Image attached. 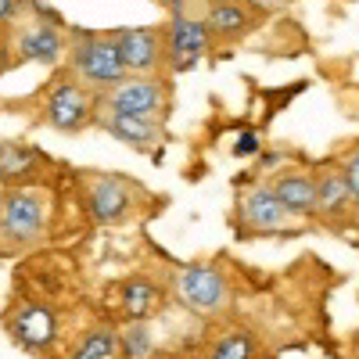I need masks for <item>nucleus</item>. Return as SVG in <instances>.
I'll return each mask as SVG.
<instances>
[{"instance_id": "obj_1", "label": "nucleus", "mask_w": 359, "mask_h": 359, "mask_svg": "<svg viewBox=\"0 0 359 359\" xmlns=\"http://www.w3.org/2000/svg\"><path fill=\"white\" fill-rule=\"evenodd\" d=\"M69 62H72V72L79 76V83L94 86V90H111L118 79H126V65L118 57V47L108 36L101 33H76L72 36V47H69Z\"/></svg>"}, {"instance_id": "obj_2", "label": "nucleus", "mask_w": 359, "mask_h": 359, "mask_svg": "<svg viewBox=\"0 0 359 359\" xmlns=\"http://www.w3.org/2000/svg\"><path fill=\"white\" fill-rule=\"evenodd\" d=\"M176 294L191 313H201V316L223 313L230 306V284L219 269L208 266V262L180 266L176 269Z\"/></svg>"}, {"instance_id": "obj_3", "label": "nucleus", "mask_w": 359, "mask_h": 359, "mask_svg": "<svg viewBox=\"0 0 359 359\" xmlns=\"http://www.w3.org/2000/svg\"><path fill=\"white\" fill-rule=\"evenodd\" d=\"M47 226V205L36 191H8L0 198V237L15 248L36 245Z\"/></svg>"}, {"instance_id": "obj_4", "label": "nucleus", "mask_w": 359, "mask_h": 359, "mask_svg": "<svg viewBox=\"0 0 359 359\" xmlns=\"http://www.w3.org/2000/svg\"><path fill=\"white\" fill-rule=\"evenodd\" d=\"M43 123L57 133H83L86 126H94V104H90V97L83 94V86L65 79L57 83L50 94H47V104H43Z\"/></svg>"}, {"instance_id": "obj_5", "label": "nucleus", "mask_w": 359, "mask_h": 359, "mask_svg": "<svg viewBox=\"0 0 359 359\" xmlns=\"http://www.w3.org/2000/svg\"><path fill=\"white\" fill-rule=\"evenodd\" d=\"M94 126L115 137L118 144L133 147V151H155L162 144V126L155 115H130V111H115V108H94Z\"/></svg>"}, {"instance_id": "obj_6", "label": "nucleus", "mask_w": 359, "mask_h": 359, "mask_svg": "<svg viewBox=\"0 0 359 359\" xmlns=\"http://www.w3.org/2000/svg\"><path fill=\"white\" fill-rule=\"evenodd\" d=\"M86 205H90V216H94L101 226H115V223H126V219H130L133 194H130V187H126V180L101 172V176L90 180Z\"/></svg>"}, {"instance_id": "obj_7", "label": "nucleus", "mask_w": 359, "mask_h": 359, "mask_svg": "<svg viewBox=\"0 0 359 359\" xmlns=\"http://www.w3.org/2000/svg\"><path fill=\"white\" fill-rule=\"evenodd\" d=\"M8 331L18 341V348H25V352H47L54 345V338H57V316L47 306L25 302L22 309L11 313Z\"/></svg>"}, {"instance_id": "obj_8", "label": "nucleus", "mask_w": 359, "mask_h": 359, "mask_svg": "<svg viewBox=\"0 0 359 359\" xmlns=\"http://www.w3.org/2000/svg\"><path fill=\"white\" fill-rule=\"evenodd\" d=\"M104 108H115V111H130V115H155L162 111V86L155 79H144V76H126L118 79L111 90H104L101 97Z\"/></svg>"}, {"instance_id": "obj_9", "label": "nucleus", "mask_w": 359, "mask_h": 359, "mask_svg": "<svg viewBox=\"0 0 359 359\" xmlns=\"http://www.w3.org/2000/svg\"><path fill=\"white\" fill-rule=\"evenodd\" d=\"M208 25L198 18H187L184 11H172V29H169V54H172V69H191L201 62V54L208 50Z\"/></svg>"}, {"instance_id": "obj_10", "label": "nucleus", "mask_w": 359, "mask_h": 359, "mask_svg": "<svg viewBox=\"0 0 359 359\" xmlns=\"http://www.w3.org/2000/svg\"><path fill=\"white\" fill-rule=\"evenodd\" d=\"M111 40H115V47H118V57H123L126 72L144 76V72H151V69L158 65V57H162V50H158V33H155V29L126 25V29H115Z\"/></svg>"}, {"instance_id": "obj_11", "label": "nucleus", "mask_w": 359, "mask_h": 359, "mask_svg": "<svg viewBox=\"0 0 359 359\" xmlns=\"http://www.w3.org/2000/svg\"><path fill=\"white\" fill-rule=\"evenodd\" d=\"M15 47H18V57H25V62H36V65H54L57 57L65 54L62 29L50 25V22H33L29 29H22Z\"/></svg>"}, {"instance_id": "obj_12", "label": "nucleus", "mask_w": 359, "mask_h": 359, "mask_svg": "<svg viewBox=\"0 0 359 359\" xmlns=\"http://www.w3.org/2000/svg\"><path fill=\"white\" fill-rule=\"evenodd\" d=\"M241 219L248 230H280L291 216H287V208L277 201L273 187H252L245 198H241Z\"/></svg>"}, {"instance_id": "obj_13", "label": "nucleus", "mask_w": 359, "mask_h": 359, "mask_svg": "<svg viewBox=\"0 0 359 359\" xmlns=\"http://www.w3.org/2000/svg\"><path fill=\"white\" fill-rule=\"evenodd\" d=\"M273 194L287 208V216H313L316 212V184L302 172H284L273 180Z\"/></svg>"}, {"instance_id": "obj_14", "label": "nucleus", "mask_w": 359, "mask_h": 359, "mask_svg": "<svg viewBox=\"0 0 359 359\" xmlns=\"http://www.w3.org/2000/svg\"><path fill=\"white\" fill-rule=\"evenodd\" d=\"M316 212H323V216H345L348 208H352V191H348V180H345V172H338V169H327V172H320L316 180Z\"/></svg>"}, {"instance_id": "obj_15", "label": "nucleus", "mask_w": 359, "mask_h": 359, "mask_svg": "<svg viewBox=\"0 0 359 359\" xmlns=\"http://www.w3.org/2000/svg\"><path fill=\"white\" fill-rule=\"evenodd\" d=\"M118 306H123L126 320H144L151 316V309L158 306V287L147 280V277H130L118 291Z\"/></svg>"}, {"instance_id": "obj_16", "label": "nucleus", "mask_w": 359, "mask_h": 359, "mask_svg": "<svg viewBox=\"0 0 359 359\" xmlns=\"http://www.w3.org/2000/svg\"><path fill=\"white\" fill-rule=\"evenodd\" d=\"M205 25L212 36H241L248 33V11L241 4H233V0H212Z\"/></svg>"}, {"instance_id": "obj_17", "label": "nucleus", "mask_w": 359, "mask_h": 359, "mask_svg": "<svg viewBox=\"0 0 359 359\" xmlns=\"http://www.w3.org/2000/svg\"><path fill=\"white\" fill-rule=\"evenodd\" d=\"M118 355V334L111 327H94L79 338V345L72 348V359H115Z\"/></svg>"}, {"instance_id": "obj_18", "label": "nucleus", "mask_w": 359, "mask_h": 359, "mask_svg": "<svg viewBox=\"0 0 359 359\" xmlns=\"http://www.w3.org/2000/svg\"><path fill=\"white\" fill-rule=\"evenodd\" d=\"M40 162V151L25 144H0V180H18L29 176Z\"/></svg>"}, {"instance_id": "obj_19", "label": "nucleus", "mask_w": 359, "mask_h": 359, "mask_svg": "<svg viewBox=\"0 0 359 359\" xmlns=\"http://www.w3.org/2000/svg\"><path fill=\"white\" fill-rule=\"evenodd\" d=\"M151 348H155V338L144 327V320H130V327L118 331V355L123 359H147Z\"/></svg>"}, {"instance_id": "obj_20", "label": "nucleus", "mask_w": 359, "mask_h": 359, "mask_svg": "<svg viewBox=\"0 0 359 359\" xmlns=\"http://www.w3.org/2000/svg\"><path fill=\"white\" fill-rule=\"evenodd\" d=\"M255 338L248 331H230L223 338H216L212 345V359H252L255 355Z\"/></svg>"}, {"instance_id": "obj_21", "label": "nucleus", "mask_w": 359, "mask_h": 359, "mask_svg": "<svg viewBox=\"0 0 359 359\" xmlns=\"http://www.w3.org/2000/svg\"><path fill=\"white\" fill-rule=\"evenodd\" d=\"M259 151H262V137L255 130H245L241 137H237V144H233V158H252Z\"/></svg>"}, {"instance_id": "obj_22", "label": "nucleus", "mask_w": 359, "mask_h": 359, "mask_svg": "<svg viewBox=\"0 0 359 359\" xmlns=\"http://www.w3.org/2000/svg\"><path fill=\"white\" fill-rule=\"evenodd\" d=\"M345 180H348V191H352V198L359 201V155H352L348 162H345Z\"/></svg>"}, {"instance_id": "obj_23", "label": "nucleus", "mask_w": 359, "mask_h": 359, "mask_svg": "<svg viewBox=\"0 0 359 359\" xmlns=\"http://www.w3.org/2000/svg\"><path fill=\"white\" fill-rule=\"evenodd\" d=\"M18 8H22V0H0V25H8L18 15Z\"/></svg>"}, {"instance_id": "obj_24", "label": "nucleus", "mask_w": 359, "mask_h": 359, "mask_svg": "<svg viewBox=\"0 0 359 359\" xmlns=\"http://www.w3.org/2000/svg\"><path fill=\"white\" fill-rule=\"evenodd\" d=\"M252 4H255V8H262V11H269V8H284L287 0H252Z\"/></svg>"}, {"instance_id": "obj_25", "label": "nucleus", "mask_w": 359, "mask_h": 359, "mask_svg": "<svg viewBox=\"0 0 359 359\" xmlns=\"http://www.w3.org/2000/svg\"><path fill=\"white\" fill-rule=\"evenodd\" d=\"M162 4H165L169 11H180V8H184V0H162Z\"/></svg>"}]
</instances>
